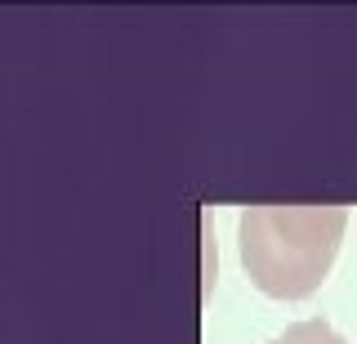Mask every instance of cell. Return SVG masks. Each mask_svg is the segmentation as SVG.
<instances>
[{"label": "cell", "mask_w": 357, "mask_h": 344, "mask_svg": "<svg viewBox=\"0 0 357 344\" xmlns=\"http://www.w3.org/2000/svg\"><path fill=\"white\" fill-rule=\"evenodd\" d=\"M268 344H344V340L335 336L321 317H312V322H299V327H290L286 336H277V340H268Z\"/></svg>", "instance_id": "7a4b0ae2"}, {"label": "cell", "mask_w": 357, "mask_h": 344, "mask_svg": "<svg viewBox=\"0 0 357 344\" xmlns=\"http://www.w3.org/2000/svg\"><path fill=\"white\" fill-rule=\"evenodd\" d=\"M344 224V206H250L241 215V260L255 286L286 299L317 291L340 250Z\"/></svg>", "instance_id": "6da1fadb"}]
</instances>
